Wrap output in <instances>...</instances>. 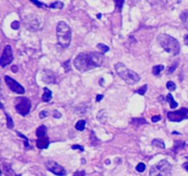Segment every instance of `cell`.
Wrapping results in <instances>:
<instances>
[{"label": "cell", "instance_id": "cell-1", "mask_svg": "<svg viewBox=\"0 0 188 176\" xmlns=\"http://www.w3.org/2000/svg\"><path fill=\"white\" fill-rule=\"evenodd\" d=\"M104 55L98 52H82L77 55L74 61L75 67L80 72H85L102 65L104 62Z\"/></svg>", "mask_w": 188, "mask_h": 176}, {"label": "cell", "instance_id": "cell-2", "mask_svg": "<svg viewBox=\"0 0 188 176\" xmlns=\"http://www.w3.org/2000/svg\"><path fill=\"white\" fill-rule=\"evenodd\" d=\"M157 41L162 46V48L164 49L166 52L169 54L175 56L178 55L180 52V43L179 41L175 39L173 37L167 35V34H160L157 37Z\"/></svg>", "mask_w": 188, "mask_h": 176}, {"label": "cell", "instance_id": "cell-3", "mask_svg": "<svg viewBox=\"0 0 188 176\" xmlns=\"http://www.w3.org/2000/svg\"><path fill=\"white\" fill-rule=\"evenodd\" d=\"M58 44L63 49L69 47L72 39V31L69 25L64 21H60L56 27Z\"/></svg>", "mask_w": 188, "mask_h": 176}, {"label": "cell", "instance_id": "cell-4", "mask_svg": "<svg viewBox=\"0 0 188 176\" xmlns=\"http://www.w3.org/2000/svg\"><path fill=\"white\" fill-rule=\"evenodd\" d=\"M115 69L118 75L128 84H135L140 80V77L137 72L127 68L126 65L123 64L122 63H116Z\"/></svg>", "mask_w": 188, "mask_h": 176}, {"label": "cell", "instance_id": "cell-5", "mask_svg": "<svg viewBox=\"0 0 188 176\" xmlns=\"http://www.w3.org/2000/svg\"><path fill=\"white\" fill-rule=\"evenodd\" d=\"M172 165L166 160H161L158 164L151 166L150 176H171Z\"/></svg>", "mask_w": 188, "mask_h": 176}, {"label": "cell", "instance_id": "cell-6", "mask_svg": "<svg viewBox=\"0 0 188 176\" xmlns=\"http://www.w3.org/2000/svg\"><path fill=\"white\" fill-rule=\"evenodd\" d=\"M19 102L16 104L15 108L18 113H19L22 116H27L31 111V102L27 97H19L17 99Z\"/></svg>", "mask_w": 188, "mask_h": 176}, {"label": "cell", "instance_id": "cell-7", "mask_svg": "<svg viewBox=\"0 0 188 176\" xmlns=\"http://www.w3.org/2000/svg\"><path fill=\"white\" fill-rule=\"evenodd\" d=\"M167 117L170 121L181 122L182 120L188 119V108L183 107L176 111H170L167 113Z\"/></svg>", "mask_w": 188, "mask_h": 176}, {"label": "cell", "instance_id": "cell-8", "mask_svg": "<svg viewBox=\"0 0 188 176\" xmlns=\"http://www.w3.org/2000/svg\"><path fill=\"white\" fill-rule=\"evenodd\" d=\"M45 167L49 172L58 176H64L67 174L66 170L60 164H58L54 160H47L45 163Z\"/></svg>", "mask_w": 188, "mask_h": 176}, {"label": "cell", "instance_id": "cell-9", "mask_svg": "<svg viewBox=\"0 0 188 176\" xmlns=\"http://www.w3.org/2000/svg\"><path fill=\"white\" fill-rule=\"evenodd\" d=\"M5 82H6V84L7 85V87L12 92L16 93L18 95H24L25 94L24 87L21 84H19L17 81L12 79L11 77L5 76Z\"/></svg>", "mask_w": 188, "mask_h": 176}, {"label": "cell", "instance_id": "cell-10", "mask_svg": "<svg viewBox=\"0 0 188 176\" xmlns=\"http://www.w3.org/2000/svg\"><path fill=\"white\" fill-rule=\"evenodd\" d=\"M13 51L10 47V45H7L4 48L2 56H1V60H0V65L2 68H5L7 65L10 64L13 62Z\"/></svg>", "mask_w": 188, "mask_h": 176}, {"label": "cell", "instance_id": "cell-11", "mask_svg": "<svg viewBox=\"0 0 188 176\" xmlns=\"http://www.w3.org/2000/svg\"><path fill=\"white\" fill-rule=\"evenodd\" d=\"M49 144H50V140H49V138L47 136L41 137V138H38V139L36 141L37 148H39L40 150L47 149Z\"/></svg>", "mask_w": 188, "mask_h": 176}, {"label": "cell", "instance_id": "cell-12", "mask_svg": "<svg viewBox=\"0 0 188 176\" xmlns=\"http://www.w3.org/2000/svg\"><path fill=\"white\" fill-rule=\"evenodd\" d=\"M36 136L38 138L47 136V128H46V126H44V125L40 126L36 130Z\"/></svg>", "mask_w": 188, "mask_h": 176}, {"label": "cell", "instance_id": "cell-13", "mask_svg": "<svg viewBox=\"0 0 188 176\" xmlns=\"http://www.w3.org/2000/svg\"><path fill=\"white\" fill-rule=\"evenodd\" d=\"M43 91H44V93H43V95H42V100L44 102H49L51 101V97H52V93L50 89H48L47 87H44L43 88Z\"/></svg>", "mask_w": 188, "mask_h": 176}, {"label": "cell", "instance_id": "cell-14", "mask_svg": "<svg viewBox=\"0 0 188 176\" xmlns=\"http://www.w3.org/2000/svg\"><path fill=\"white\" fill-rule=\"evenodd\" d=\"M3 172L7 175V176H16V173L12 169L10 164H4L3 165Z\"/></svg>", "mask_w": 188, "mask_h": 176}, {"label": "cell", "instance_id": "cell-15", "mask_svg": "<svg viewBox=\"0 0 188 176\" xmlns=\"http://www.w3.org/2000/svg\"><path fill=\"white\" fill-rule=\"evenodd\" d=\"M180 19H181V20H182L184 28L188 29V10H185V11H184V12L181 13Z\"/></svg>", "mask_w": 188, "mask_h": 176}, {"label": "cell", "instance_id": "cell-16", "mask_svg": "<svg viewBox=\"0 0 188 176\" xmlns=\"http://www.w3.org/2000/svg\"><path fill=\"white\" fill-rule=\"evenodd\" d=\"M166 98H167V101L169 102L170 107H171L172 109L176 108V107H178V103H177L176 101H175V99H173V97H172V95L171 94H168L167 96H166Z\"/></svg>", "mask_w": 188, "mask_h": 176}, {"label": "cell", "instance_id": "cell-17", "mask_svg": "<svg viewBox=\"0 0 188 176\" xmlns=\"http://www.w3.org/2000/svg\"><path fill=\"white\" fill-rule=\"evenodd\" d=\"M151 145L154 146V147H158V148H161V149H165V144H164V141L163 139H155L151 141Z\"/></svg>", "mask_w": 188, "mask_h": 176}, {"label": "cell", "instance_id": "cell-18", "mask_svg": "<svg viewBox=\"0 0 188 176\" xmlns=\"http://www.w3.org/2000/svg\"><path fill=\"white\" fill-rule=\"evenodd\" d=\"M164 70V66L163 64H160V65H156L152 68V73L153 75H160V72Z\"/></svg>", "mask_w": 188, "mask_h": 176}, {"label": "cell", "instance_id": "cell-19", "mask_svg": "<svg viewBox=\"0 0 188 176\" xmlns=\"http://www.w3.org/2000/svg\"><path fill=\"white\" fill-rule=\"evenodd\" d=\"M185 146V142L184 141H175V148H173V151L175 152H177L178 149H184Z\"/></svg>", "mask_w": 188, "mask_h": 176}, {"label": "cell", "instance_id": "cell-20", "mask_svg": "<svg viewBox=\"0 0 188 176\" xmlns=\"http://www.w3.org/2000/svg\"><path fill=\"white\" fill-rule=\"evenodd\" d=\"M84 128H85V120H83V119L79 120L75 125V128L79 131H83Z\"/></svg>", "mask_w": 188, "mask_h": 176}, {"label": "cell", "instance_id": "cell-21", "mask_svg": "<svg viewBox=\"0 0 188 176\" xmlns=\"http://www.w3.org/2000/svg\"><path fill=\"white\" fill-rule=\"evenodd\" d=\"M63 6L64 5H63V2H61V1H56L54 3H51L50 5V7L51 8H59V9H62L63 7Z\"/></svg>", "mask_w": 188, "mask_h": 176}, {"label": "cell", "instance_id": "cell-22", "mask_svg": "<svg viewBox=\"0 0 188 176\" xmlns=\"http://www.w3.org/2000/svg\"><path fill=\"white\" fill-rule=\"evenodd\" d=\"M131 123L134 125H143V124H146L147 121L144 119H142V117H140V119H133L131 120Z\"/></svg>", "mask_w": 188, "mask_h": 176}, {"label": "cell", "instance_id": "cell-23", "mask_svg": "<svg viewBox=\"0 0 188 176\" xmlns=\"http://www.w3.org/2000/svg\"><path fill=\"white\" fill-rule=\"evenodd\" d=\"M178 64H179V63L178 62H175V63H172V65H171L168 69H167V75H172V73L175 72V70L177 68V66H178Z\"/></svg>", "mask_w": 188, "mask_h": 176}, {"label": "cell", "instance_id": "cell-24", "mask_svg": "<svg viewBox=\"0 0 188 176\" xmlns=\"http://www.w3.org/2000/svg\"><path fill=\"white\" fill-rule=\"evenodd\" d=\"M6 116H7V128H9V129L13 128L14 122H13V120L11 119V116L8 114H7V113H6Z\"/></svg>", "mask_w": 188, "mask_h": 176}, {"label": "cell", "instance_id": "cell-25", "mask_svg": "<svg viewBox=\"0 0 188 176\" xmlns=\"http://www.w3.org/2000/svg\"><path fill=\"white\" fill-rule=\"evenodd\" d=\"M97 48L101 51H102L103 53H106V52H107L109 51V47L108 46H106L105 44H103V43H98L97 44Z\"/></svg>", "mask_w": 188, "mask_h": 176}, {"label": "cell", "instance_id": "cell-26", "mask_svg": "<svg viewBox=\"0 0 188 176\" xmlns=\"http://www.w3.org/2000/svg\"><path fill=\"white\" fill-rule=\"evenodd\" d=\"M166 87H167V89L169 91H175L176 89V84L172 82V81H169L167 84H166Z\"/></svg>", "mask_w": 188, "mask_h": 176}, {"label": "cell", "instance_id": "cell-27", "mask_svg": "<svg viewBox=\"0 0 188 176\" xmlns=\"http://www.w3.org/2000/svg\"><path fill=\"white\" fill-rule=\"evenodd\" d=\"M17 134H18V136H19L20 138L24 139V140H25V147H26V149L31 148V145L28 144V138H27V137H25L23 134H21L19 131H17Z\"/></svg>", "mask_w": 188, "mask_h": 176}, {"label": "cell", "instance_id": "cell-28", "mask_svg": "<svg viewBox=\"0 0 188 176\" xmlns=\"http://www.w3.org/2000/svg\"><path fill=\"white\" fill-rule=\"evenodd\" d=\"M147 89H148V85L145 84V85H143L142 87H140V89L137 90L136 92H137L138 94H140V95H145V93H146V91H147Z\"/></svg>", "mask_w": 188, "mask_h": 176}, {"label": "cell", "instance_id": "cell-29", "mask_svg": "<svg viewBox=\"0 0 188 176\" xmlns=\"http://www.w3.org/2000/svg\"><path fill=\"white\" fill-rule=\"evenodd\" d=\"M145 169H146V165L144 163H140L136 167V170L139 172H143L144 171H145Z\"/></svg>", "mask_w": 188, "mask_h": 176}, {"label": "cell", "instance_id": "cell-30", "mask_svg": "<svg viewBox=\"0 0 188 176\" xmlns=\"http://www.w3.org/2000/svg\"><path fill=\"white\" fill-rule=\"evenodd\" d=\"M92 133H91V142H92V145L93 146H96L97 143H99V140L97 139L96 137H95V133H94V131H91Z\"/></svg>", "mask_w": 188, "mask_h": 176}, {"label": "cell", "instance_id": "cell-31", "mask_svg": "<svg viewBox=\"0 0 188 176\" xmlns=\"http://www.w3.org/2000/svg\"><path fill=\"white\" fill-rule=\"evenodd\" d=\"M11 28H13V29H19V21H13L12 22V24H11Z\"/></svg>", "mask_w": 188, "mask_h": 176}, {"label": "cell", "instance_id": "cell-32", "mask_svg": "<svg viewBox=\"0 0 188 176\" xmlns=\"http://www.w3.org/2000/svg\"><path fill=\"white\" fill-rule=\"evenodd\" d=\"M72 149L73 150H79V151H84V147L83 146H81V145H73L72 146Z\"/></svg>", "mask_w": 188, "mask_h": 176}, {"label": "cell", "instance_id": "cell-33", "mask_svg": "<svg viewBox=\"0 0 188 176\" xmlns=\"http://www.w3.org/2000/svg\"><path fill=\"white\" fill-rule=\"evenodd\" d=\"M47 116H48V112L46 110H42L39 115V116L40 117V119H44V117H46Z\"/></svg>", "mask_w": 188, "mask_h": 176}, {"label": "cell", "instance_id": "cell-34", "mask_svg": "<svg viewBox=\"0 0 188 176\" xmlns=\"http://www.w3.org/2000/svg\"><path fill=\"white\" fill-rule=\"evenodd\" d=\"M84 175H85L84 171H78V172H75L73 176H84Z\"/></svg>", "mask_w": 188, "mask_h": 176}, {"label": "cell", "instance_id": "cell-35", "mask_svg": "<svg viewBox=\"0 0 188 176\" xmlns=\"http://www.w3.org/2000/svg\"><path fill=\"white\" fill-rule=\"evenodd\" d=\"M161 119H162L161 116H154L151 117V121L155 123V122H158L159 120H161Z\"/></svg>", "mask_w": 188, "mask_h": 176}, {"label": "cell", "instance_id": "cell-36", "mask_svg": "<svg viewBox=\"0 0 188 176\" xmlns=\"http://www.w3.org/2000/svg\"><path fill=\"white\" fill-rule=\"evenodd\" d=\"M61 116H62V114L60 112H58L57 110L53 111V117H55V119H60Z\"/></svg>", "mask_w": 188, "mask_h": 176}, {"label": "cell", "instance_id": "cell-37", "mask_svg": "<svg viewBox=\"0 0 188 176\" xmlns=\"http://www.w3.org/2000/svg\"><path fill=\"white\" fill-rule=\"evenodd\" d=\"M32 3L37 5L39 7H46V5L44 3H41V2H39V1H34V0H32Z\"/></svg>", "mask_w": 188, "mask_h": 176}, {"label": "cell", "instance_id": "cell-38", "mask_svg": "<svg viewBox=\"0 0 188 176\" xmlns=\"http://www.w3.org/2000/svg\"><path fill=\"white\" fill-rule=\"evenodd\" d=\"M115 3L117 4V6L119 7V10H121V8H122V6H123V4H124L125 2H124V1H115Z\"/></svg>", "mask_w": 188, "mask_h": 176}, {"label": "cell", "instance_id": "cell-39", "mask_svg": "<svg viewBox=\"0 0 188 176\" xmlns=\"http://www.w3.org/2000/svg\"><path fill=\"white\" fill-rule=\"evenodd\" d=\"M104 98V95H97V96H96V98H95V101L96 102H99L101 99H103Z\"/></svg>", "mask_w": 188, "mask_h": 176}, {"label": "cell", "instance_id": "cell-40", "mask_svg": "<svg viewBox=\"0 0 188 176\" xmlns=\"http://www.w3.org/2000/svg\"><path fill=\"white\" fill-rule=\"evenodd\" d=\"M184 43H185L186 46H188V34H186L184 36Z\"/></svg>", "mask_w": 188, "mask_h": 176}, {"label": "cell", "instance_id": "cell-41", "mask_svg": "<svg viewBox=\"0 0 188 176\" xmlns=\"http://www.w3.org/2000/svg\"><path fill=\"white\" fill-rule=\"evenodd\" d=\"M11 71H12L13 72H18V67H17L16 65L12 66V68H11Z\"/></svg>", "mask_w": 188, "mask_h": 176}, {"label": "cell", "instance_id": "cell-42", "mask_svg": "<svg viewBox=\"0 0 188 176\" xmlns=\"http://www.w3.org/2000/svg\"><path fill=\"white\" fill-rule=\"evenodd\" d=\"M183 168L185 169L186 171H188V163H184L183 164Z\"/></svg>", "mask_w": 188, "mask_h": 176}, {"label": "cell", "instance_id": "cell-43", "mask_svg": "<svg viewBox=\"0 0 188 176\" xmlns=\"http://www.w3.org/2000/svg\"><path fill=\"white\" fill-rule=\"evenodd\" d=\"M97 18L98 19H101V14H97Z\"/></svg>", "mask_w": 188, "mask_h": 176}, {"label": "cell", "instance_id": "cell-44", "mask_svg": "<svg viewBox=\"0 0 188 176\" xmlns=\"http://www.w3.org/2000/svg\"><path fill=\"white\" fill-rule=\"evenodd\" d=\"M106 163H107V164H109V160H106Z\"/></svg>", "mask_w": 188, "mask_h": 176}]
</instances>
